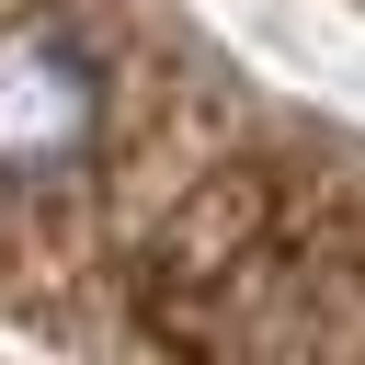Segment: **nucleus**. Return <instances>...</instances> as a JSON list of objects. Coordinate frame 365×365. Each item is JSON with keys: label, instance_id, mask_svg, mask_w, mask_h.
I'll return each mask as SVG.
<instances>
[{"label": "nucleus", "instance_id": "1", "mask_svg": "<svg viewBox=\"0 0 365 365\" xmlns=\"http://www.w3.org/2000/svg\"><path fill=\"white\" fill-rule=\"evenodd\" d=\"M114 137V57L68 11H0V194H57Z\"/></svg>", "mask_w": 365, "mask_h": 365}]
</instances>
